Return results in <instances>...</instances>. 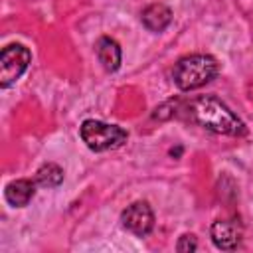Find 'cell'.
<instances>
[{"label": "cell", "instance_id": "obj_6", "mask_svg": "<svg viewBox=\"0 0 253 253\" xmlns=\"http://www.w3.org/2000/svg\"><path fill=\"white\" fill-rule=\"evenodd\" d=\"M211 239L219 249H235L241 241V225L237 219H219L211 225Z\"/></svg>", "mask_w": 253, "mask_h": 253}, {"label": "cell", "instance_id": "obj_8", "mask_svg": "<svg viewBox=\"0 0 253 253\" xmlns=\"http://www.w3.org/2000/svg\"><path fill=\"white\" fill-rule=\"evenodd\" d=\"M95 51H97V57H99L101 65L107 71H117L119 69V65H121V47L113 38H107V36L99 38V42L95 45Z\"/></svg>", "mask_w": 253, "mask_h": 253}, {"label": "cell", "instance_id": "obj_10", "mask_svg": "<svg viewBox=\"0 0 253 253\" xmlns=\"http://www.w3.org/2000/svg\"><path fill=\"white\" fill-rule=\"evenodd\" d=\"M61 180H63V170L57 164H43L36 174V182L43 188H55L61 184Z\"/></svg>", "mask_w": 253, "mask_h": 253}, {"label": "cell", "instance_id": "obj_7", "mask_svg": "<svg viewBox=\"0 0 253 253\" xmlns=\"http://www.w3.org/2000/svg\"><path fill=\"white\" fill-rule=\"evenodd\" d=\"M6 200L10 206L14 208H24L30 204V200L34 198L36 194V182L28 180V178H20V180H14L6 186Z\"/></svg>", "mask_w": 253, "mask_h": 253}, {"label": "cell", "instance_id": "obj_9", "mask_svg": "<svg viewBox=\"0 0 253 253\" xmlns=\"http://www.w3.org/2000/svg\"><path fill=\"white\" fill-rule=\"evenodd\" d=\"M172 20V12L164 4H150L142 10V24L150 32H162Z\"/></svg>", "mask_w": 253, "mask_h": 253}, {"label": "cell", "instance_id": "obj_11", "mask_svg": "<svg viewBox=\"0 0 253 253\" xmlns=\"http://www.w3.org/2000/svg\"><path fill=\"white\" fill-rule=\"evenodd\" d=\"M196 247H198V243H196V237H194V235H182L180 241H178V245H176V249L182 251V253L194 251Z\"/></svg>", "mask_w": 253, "mask_h": 253}, {"label": "cell", "instance_id": "obj_5", "mask_svg": "<svg viewBox=\"0 0 253 253\" xmlns=\"http://www.w3.org/2000/svg\"><path fill=\"white\" fill-rule=\"evenodd\" d=\"M123 227L138 237H144L154 227V213L146 202H134L126 206V210L121 213Z\"/></svg>", "mask_w": 253, "mask_h": 253}, {"label": "cell", "instance_id": "obj_2", "mask_svg": "<svg viewBox=\"0 0 253 253\" xmlns=\"http://www.w3.org/2000/svg\"><path fill=\"white\" fill-rule=\"evenodd\" d=\"M174 83L182 91H194L210 83L217 75V61L211 55L196 53L182 57L174 67Z\"/></svg>", "mask_w": 253, "mask_h": 253}, {"label": "cell", "instance_id": "obj_1", "mask_svg": "<svg viewBox=\"0 0 253 253\" xmlns=\"http://www.w3.org/2000/svg\"><path fill=\"white\" fill-rule=\"evenodd\" d=\"M186 113L190 121H194L196 125L211 132L227 134V136H239L245 132V125L241 123V119L233 115V111L225 103H221L217 97H211V95L198 97L190 101Z\"/></svg>", "mask_w": 253, "mask_h": 253}, {"label": "cell", "instance_id": "obj_3", "mask_svg": "<svg viewBox=\"0 0 253 253\" xmlns=\"http://www.w3.org/2000/svg\"><path fill=\"white\" fill-rule=\"evenodd\" d=\"M81 138L91 150L103 152L123 146V142H126V130L117 125H107L91 119L81 125Z\"/></svg>", "mask_w": 253, "mask_h": 253}, {"label": "cell", "instance_id": "obj_4", "mask_svg": "<svg viewBox=\"0 0 253 253\" xmlns=\"http://www.w3.org/2000/svg\"><path fill=\"white\" fill-rule=\"evenodd\" d=\"M32 59V53L22 43L6 45L0 53V87L6 89L12 83L20 79V75L26 71L28 63Z\"/></svg>", "mask_w": 253, "mask_h": 253}]
</instances>
